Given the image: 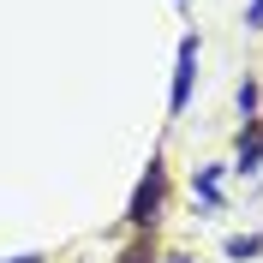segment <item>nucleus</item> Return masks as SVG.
Listing matches in <instances>:
<instances>
[{"mask_svg": "<svg viewBox=\"0 0 263 263\" xmlns=\"http://www.w3.org/2000/svg\"><path fill=\"white\" fill-rule=\"evenodd\" d=\"M156 215H162V162H149V174L138 180L126 221H132V228H156Z\"/></svg>", "mask_w": 263, "mask_h": 263, "instance_id": "1", "label": "nucleus"}, {"mask_svg": "<svg viewBox=\"0 0 263 263\" xmlns=\"http://www.w3.org/2000/svg\"><path fill=\"white\" fill-rule=\"evenodd\" d=\"M192 72H197V36L180 42V60H174V96H167V114H180L185 96H192Z\"/></svg>", "mask_w": 263, "mask_h": 263, "instance_id": "2", "label": "nucleus"}, {"mask_svg": "<svg viewBox=\"0 0 263 263\" xmlns=\"http://www.w3.org/2000/svg\"><path fill=\"white\" fill-rule=\"evenodd\" d=\"M257 162H263L257 138H239V174H257Z\"/></svg>", "mask_w": 263, "mask_h": 263, "instance_id": "3", "label": "nucleus"}, {"mask_svg": "<svg viewBox=\"0 0 263 263\" xmlns=\"http://www.w3.org/2000/svg\"><path fill=\"white\" fill-rule=\"evenodd\" d=\"M257 251H263V239H251V233L246 239H228V257H257Z\"/></svg>", "mask_w": 263, "mask_h": 263, "instance_id": "4", "label": "nucleus"}, {"mask_svg": "<svg viewBox=\"0 0 263 263\" xmlns=\"http://www.w3.org/2000/svg\"><path fill=\"white\" fill-rule=\"evenodd\" d=\"M239 114L257 120V84H239Z\"/></svg>", "mask_w": 263, "mask_h": 263, "instance_id": "5", "label": "nucleus"}, {"mask_svg": "<svg viewBox=\"0 0 263 263\" xmlns=\"http://www.w3.org/2000/svg\"><path fill=\"white\" fill-rule=\"evenodd\" d=\"M246 24H251V30H257V24H263V0H251V12H246Z\"/></svg>", "mask_w": 263, "mask_h": 263, "instance_id": "6", "label": "nucleus"}, {"mask_svg": "<svg viewBox=\"0 0 263 263\" xmlns=\"http://www.w3.org/2000/svg\"><path fill=\"white\" fill-rule=\"evenodd\" d=\"M12 263H42V257H12Z\"/></svg>", "mask_w": 263, "mask_h": 263, "instance_id": "7", "label": "nucleus"}, {"mask_svg": "<svg viewBox=\"0 0 263 263\" xmlns=\"http://www.w3.org/2000/svg\"><path fill=\"white\" fill-rule=\"evenodd\" d=\"M167 263H192V257H167Z\"/></svg>", "mask_w": 263, "mask_h": 263, "instance_id": "8", "label": "nucleus"}]
</instances>
